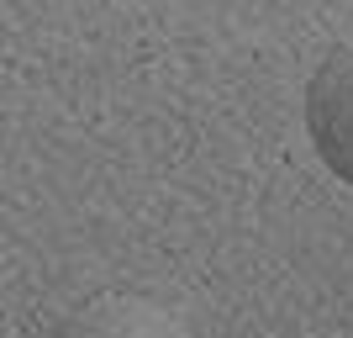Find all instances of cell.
Masks as SVG:
<instances>
[{
  "instance_id": "cell-1",
  "label": "cell",
  "mask_w": 353,
  "mask_h": 338,
  "mask_svg": "<svg viewBox=\"0 0 353 338\" xmlns=\"http://www.w3.org/2000/svg\"><path fill=\"white\" fill-rule=\"evenodd\" d=\"M306 133L316 143V159L353 185V37L338 43L316 64L306 85Z\"/></svg>"
},
{
  "instance_id": "cell-2",
  "label": "cell",
  "mask_w": 353,
  "mask_h": 338,
  "mask_svg": "<svg viewBox=\"0 0 353 338\" xmlns=\"http://www.w3.org/2000/svg\"><path fill=\"white\" fill-rule=\"evenodd\" d=\"M48 338H190V328L148 296H95L74 307Z\"/></svg>"
}]
</instances>
